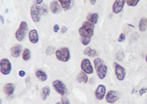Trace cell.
Returning a JSON list of instances; mask_svg holds the SVG:
<instances>
[{
	"label": "cell",
	"mask_w": 147,
	"mask_h": 104,
	"mask_svg": "<svg viewBox=\"0 0 147 104\" xmlns=\"http://www.w3.org/2000/svg\"><path fill=\"white\" fill-rule=\"evenodd\" d=\"M61 33H62V34L67 33V27H66V26H62V27H61Z\"/></svg>",
	"instance_id": "d590c367"
},
{
	"label": "cell",
	"mask_w": 147,
	"mask_h": 104,
	"mask_svg": "<svg viewBox=\"0 0 147 104\" xmlns=\"http://www.w3.org/2000/svg\"><path fill=\"white\" fill-rule=\"evenodd\" d=\"M81 42L83 46H88L91 42V39L89 38H86V37H81Z\"/></svg>",
	"instance_id": "f546056e"
},
{
	"label": "cell",
	"mask_w": 147,
	"mask_h": 104,
	"mask_svg": "<svg viewBox=\"0 0 147 104\" xmlns=\"http://www.w3.org/2000/svg\"><path fill=\"white\" fill-rule=\"evenodd\" d=\"M22 58L24 60H25V61H28L30 57H31V52H30V49H28V48H25V49H24L23 50V52H22Z\"/></svg>",
	"instance_id": "cb8c5ba5"
},
{
	"label": "cell",
	"mask_w": 147,
	"mask_h": 104,
	"mask_svg": "<svg viewBox=\"0 0 147 104\" xmlns=\"http://www.w3.org/2000/svg\"><path fill=\"white\" fill-rule=\"evenodd\" d=\"M78 33L81 37H86L91 39L94 35V24L88 21H84L78 30Z\"/></svg>",
	"instance_id": "6da1fadb"
},
{
	"label": "cell",
	"mask_w": 147,
	"mask_h": 104,
	"mask_svg": "<svg viewBox=\"0 0 147 104\" xmlns=\"http://www.w3.org/2000/svg\"><path fill=\"white\" fill-rule=\"evenodd\" d=\"M113 66H114V73L117 79L119 81H124L126 76V70L125 67H123L117 62L113 63Z\"/></svg>",
	"instance_id": "8992f818"
},
{
	"label": "cell",
	"mask_w": 147,
	"mask_h": 104,
	"mask_svg": "<svg viewBox=\"0 0 147 104\" xmlns=\"http://www.w3.org/2000/svg\"><path fill=\"white\" fill-rule=\"evenodd\" d=\"M86 19H87V21H88V22H90V23L95 25L98 23V13H89L87 15Z\"/></svg>",
	"instance_id": "d6986e66"
},
{
	"label": "cell",
	"mask_w": 147,
	"mask_h": 104,
	"mask_svg": "<svg viewBox=\"0 0 147 104\" xmlns=\"http://www.w3.org/2000/svg\"><path fill=\"white\" fill-rule=\"evenodd\" d=\"M15 85L13 83H7L3 86V93L6 96H12L15 91Z\"/></svg>",
	"instance_id": "9a60e30c"
},
{
	"label": "cell",
	"mask_w": 147,
	"mask_h": 104,
	"mask_svg": "<svg viewBox=\"0 0 147 104\" xmlns=\"http://www.w3.org/2000/svg\"><path fill=\"white\" fill-rule=\"evenodd\" d=\"M119 98H120V93L117 91H114V90H110V91L107 92L106 96H105L106 102L109 104H113Z\"/></svg>",
	"instance_id": "ba28073f"
},
{
	"label": "cell",
	"mask_w": 147,
	"mask_h": 104,
	"mask_svg": "<svg viewBox=\"0 0 147 104\" xmlns=\"http://www.w3.org/2000/svg\"><path fill=\"white\" fill-rule=\"evenodd\" d=\"M147 29V19L146 18H141L139 22V30L141 32H145Z\"/></svg>",
	"instance_id": "603a6c76"
},
{
	"label": "cell",
	"mask_w": 147,
	"mask_h": 104,
	"mask_svg": "<svg viewBox=\"0 0 147 104\" xmlns=\"http://www.w3.org/2000/svg\"><path fill=\"white\" fill-rule=\"evenodd\" d=\"M146 63H147V54H146Z\"/></svg>",
	"instance_id": "60d3db41"
},
{
	"label": "cell",
	"mask_w": 147,
	"mask_h": 104,
	"mask_svg": "<svg viewBox=\"0 0 147 104\" xmlns=\"http://www.w3.org/2000/svg\"><path fill=\"white\" fill-rule=\"evenodd\" d=\"M77 81L79 83H88V76L83 71H81L77 76Z\"/></svg>",
	"instance_id": "44dd1931"
},
{
	"label": "cell",
	"mask_w": 147,
	"mask_h": 104,
	"mask_svg": "<svg viewBox=\"0 0 147 104\" xmlns=\"http://www.w3.org/2000/svg\"><path fill=\"white\" fill-rule=\"evenodd\" d=\"M50 94H51V88H50V87H49V86H45V87H44L41 89V92H40L41 99L44 100V101L46 100V99L49 97Z\"/></svg>",
	"instance_id": "7402d4cb"
},
{
	"label": "cell",
	"mask_w": 147,
	"mask_h": 104,
	"mask_svg": "<svg viewBox=\"0 0 147 104\" xmlns=\"http://www.w3.org/2000/svg\"><path fill=\"white\" fill-rule=\"evenodd\" d=\"M94 95H95V97H96L97 100L102 101L106 96V87L104 85H102V84L98 85L97 89L95 90Z\"/></svg>",
	"instance_id": "9c48e42d"
},
{
	"label": "cell",
	"mask_w": 147,
	"mask_h": 104,
	"mask_svg": "<svg viewBox=\"0 0 147 104\" xmlns=\"http://www.w3.org/2000/svg\"><path fill=\"white\" fill-rule=\"evenodd\" d=\"M96 72H97V75H98V77L99 79H104L107 76V72H108V66L103 64L102 66H100L99 68H98L97 70H95Z\"/></svg>",
	"instance_id": "2e32d148"
},
{
	"label": "cell",
	"mask_w": 147,
	"mask_h": 104,
	"mask_svg": "<svg viewBox=\"0 0 147 104\" xmlns=\"http://www.w3.org/2000/svg\"><path fill=\"white\" fill-rule=\"evenodd\" d=\"M28 31V23L25 21H22L20 27L18 28V30L15 32V38L18 41L21 42L23 40H24L25 36H26V33Z\"/></svg>",
	"instance_id": "3957f363"
},
{
	"label": "cell",
	"mask_w": 147,
	"mask_h": 104,
	"mask_svg": "<svg viewBox=\"0 0 147 104\" xmlns=\"http://www.w3.org/2000/svg\"><path fill=\"white\" fill-rule=\"evenodd\" d=\"M0 20H1V24H3L4 23V19H3V15H0Z\"/></svg>",
	"instance_id": "8d00e7d4"
},
{
	"label": "cell",
	"mask_w": 147,
	"mask_h": 104,
	"mask_svg": "<svg viewBox=\"0 0 147 104\" xmlns=\"http://www.w3.org/2000/svg\"><path fill=\"white\" fill-rule=\"evenodd\" d=\"M128 25H129V26H130L131 28H135V26H134V25H132V24H130V23H128Z\"/></svg>",
	"instance_id": "f35d334b"
},
{
	"label": "cell",
	"mask_w": 147,
	"mask_h": 104,
	"mask_svg": "<svg viewBox=\"0 0 147 104\" xmlns=\"http://www.w3.org/2000/svg\"><path fill=\"white\" fill-rule=\"evenodd\" d=\"M10 52H11L12 57L19 58L20 56H22V46L20 44H16V45L13 46L10 49Z\"/></svg>",
	"instance_id": "7c38bea8"
},
{
	"label": "cell",
	"mask_w": 147,
	"mask_h": 104,
	"mask_svg": "<svg viewBox=\"0 0 147 104\" xmlns=\"http://www.w3.org/2000/svg\"><path fill=\"white\" fill-rule=\"evenodd\" d=\"M59 30H60V26H59L58 24H55V25L53 26V31H54L55 33H57Z\"/></svg>",
	"instance_id": "836d02e7"
},
{
	"label": "cell",
	"mask_w": 147,
	"mask_h": 104,
	"mask_svg": "<svg viewBox=\"0 0 147 104\" xmlns=\"http://www.w3.org/2000/svg\"><path fill=\"white\" fill-rule=\"evenodd\" d=\"M55 55H56L57 60L61 62H67L71 59L70 50L67 47H61V48L57 49Z\"/></svg>",
	"instance_id": "7a4b0ae2"
},
{
	"label": "cell",
	"mask_w": 147,
	"mask_h": 104,
	"mask_svg": "<svg viewBox=\"0 0 147 104\" xmlns=\"http://www.w3.org/2000/svg\"><path fill=\"white\" fill-rule=\"evenodd\" d=\"M96 0H90V3L92 4V5H94L95 3H96Z\"/></svg>",
	"instance_id": "74e56055"
},
{
	"label": "cell",
	"mask_w": 147,
	"mask_h": 104,
	"mask_svg": "<svg viewBox=\"0 0 147 104\" xmlns=\"http://www.w3.org/2000/svg\"><path fill=\"white\" fill-rule=\"evenodd\" d=\"M103 64H104V60H102V58H96V59L93 60L94 70H97L98 68H99L100 66H102Z\"/></svg>",
	"instance_id": "d4e9b609"
},
{
	"label": "cell",
	"mask_w": 147,
	"mask_h": 104,
	"mask_svg": "<svg viewBox=\"0 0 147 104\" xmlns=\"http://www.w3.org/2000/svg\"><path fill=\"white\" fill-rule=\"evenodd\" d=\"M125 4V0H116L113 4V8H112V10H113V13L115 14H118L120 12H122L123 9H124V6Z\"/></svg>",
	"instance_id": "8fae6325"
},
{
	"label": "cell",
	"mask_w": 147,
	"mask_h": 104,
	"mask_svg": "<svg viewBox=\"0 0 147 104\" xmlns=\"http://www.w3.org/2000/svg\"><path fill=\"white\" fill-rule=\"evenodd\" d=\"M25 75H26V72H25L24 70H20L19 71V76H20V77H24V76H25Z\"/></svg>",
	"instance_id": "e575fe53"
},
{
	"label": "cell",
	"mask_w": 147,
	"mask_h": 104,
	"mask_svg": "<svg viewBox=\"0 0 147 104\" xmlns=\"http://www.w3.org/2000/svg\"><path fill=\"white\" fill-rule=\"evenodd\" d=\"M124 40H125V34H120L119 39H118V41L119 42H123Z\"/></svg>",
	"instance_id": "1f68e13d"
},
{
	"label": "cell",
	"mask_w": 147,
	"mask_h": 104,
	"mask_svg": "<svg viewBox=\"0 0 147 104\" xmlns=\"http://www.w3.org/2000/svg\"><path fill=\"white\" fill-rule=\"evenodd\" d=\"M12 70L11 62L7 58H3L0 60V71L1 74L4 76H8L10 74Z\"/></svg>",
	"instance_id": "5b68a950"
},
{
	"label": "cell",
	"mask_w": 147,
	"mask_h": 104,
	"mask_svg": "<svg viewBox=\"0 0 147 104\" xmlns=\"http://www.w3.org/2000/svg\"><path fill=\"white\" fill-rule=\"evenodd\" d=\"M124 57H125V55H124V52H123L122 50H119V51L117 52L116 56H115L116 60H120V61H122V60H124Z\"/></svg>",
	"instance_id": "83f0119b"
},
{
	"label": "cell",
	"mask_w": 147,
	"mask_h": 104,
	"mask_svg": "<svg viewBox=\"0 0 147 104\" xmlns=\"http://www.w3.org/2000/svg\"><path fill=\"white\" fill-rule=\"evenodd\" d=\"M30 17L32 19V20L34 21V23H38L40 21V13L38 10V8H37V5L33 4L31 7H30Z\"/></svg>",
	"instance_id": "30bf717a"
},
{
	"label": "cell",
	"mask_w": 147,
	"mask_h": 104,
	"mask_svg": "<svg viewBox=\"0 0 147 104\" xmlns=\"http://www.w3.org/2000/svg\"><path fill=\"white\" fill-rule=\"evenodd\" d=\"M83 54L91 58H95L98 56V51L95 50V49H92L90 46H87L85 48L84 51H83Z\"/></svg>",
	"instance_id": "ac0fdd59"
},
{
	"label": "cell",
	"mask_w": 147,
	"mask_h": 104,
	"mask_svg": "<svg viewBox=\"0 0 147 104\" xmlns=\"http://www.w3.org/2000/svg\"><path fill=\"white\" fill-rule=\"evenodd\" d=\"M56 51H57L56 47L52 46H49L45 50V54H46V56H51L54 53H56Z\"/></svg>",
	"instance_id": "4316f807"
},
{
	"label": "cell",
	"mask_w": 147,
	"mask_h": 104,
	"mask_svg": "<svg viewBox=\"0 0 147 104\" xmlns=\"http://www.w3.org/2000/svg\"><path fill=\"white\" fill-rule=\"evenodd\" d=\"M50 10L55 14H57L61 11V7L58 1H52L50 3Z\"/></svg>",
	"instance_id": "e0dca14e"
},
{
	"label": "cell",
	"mask_w": 147,
	"mask_h": 104,
	"mask_svg": "<svg viewBox=\"0 0 147 104\" xmlns=\"http://www.w3.org/2000/svg\"><path fill=\"white\" fill-rule=\"evenodd\" d=\"M35 76L40 81H45L48 79V76L43 70L38 69L35 71Z\"/></svg>",
	"instance_id": "ffe728a7"
},
{
	"label": "cell",
	"mask_w": 147,
	"mask_h": 104,
	"mask_svg": "<svg viewBox=\"0 0 147 104\" xmlns=\"http://www.w3.org/2000/svg\"><path fill=\"white\" fill-rule=\"evenodd\" d=\"M146 93H147L146 87H142V88H140V92H139V93H140V96L144 95Z\"/></svg>",
	"instance_id": "d6a6232c"
},
{
	"label": "cell",
	"mask_w": 147,
	"mask_h": 104,
	"mask_svg": "<svg viewBox=\"0 0 147 104\" xmlns=\"http://www.w3.org/2000/svg\"><path fill=\"white\" fill-rule=\"evenodd\" d=\"M61 102H62V103L63 104H71L70 103V102H69V100H68L67 97H61Z\"/></svg>",
	"instance_id": "4dcf8cb0"
},
{
	"label": "cell",
	"mask_w": 147,
	"mask_h": 104,
	"mask_svg": "<svg viewBox=\"0 0 147 104\" xmlns=\"http://www.w3.org/2000/svg\"><path fill=\"white\" fill-rule=\"evenodd\" d=\"M81 69L82 71L85 72L88 75H92L94 72V68L91 63L90 60L88 58H85L82 60L81 62Z\"/></svg>",
	"instance_id": "52a82bcc"
},
{
	"label": "cell",
	"mask_w": 147,
	"mask_h": 104,
	"mask_svg": "<svg viewBox=\"0 0 147 104\" xmlns=\"http://www.w3.org/2000/svg\"><path fill=\"white\" fill-rule=\"evenodd\" d=\"M139 0H126L125 1V3H127L128 6H130V7H135L136 6L138 3H139Z\"/></svg>",
	"instance_id": "f1b7e54d"
},
{
	"label": "cell",
	"mask_w": 147,
	"mask_h": 104,
	"mask_svg": "<svg viewBox=\"0 0 147 104\" xmlns=\"http://www.w3.org/2000/svg\"><path fill=\"white\" fill-rule=\"evenodd\" d=\"M37 8H38V10L40 12V15H45L48 13V8L46 6V4L42 3L41 5H37Z\"/></svg>",
	"instance_id": "484cf974"
},
{
	"label": "cell",
	"mask_w": 147,
	"mask_h": 104,
	"mask_svg": "<svg viewBox=\"0 0 147 104\" xmlns=\"http://www.w3.org/2000/svg\"><path fill=\"white\" fill-rule=\"evenodd\" d=\"M29 40L30 41V43L32 44H37L39 42V40H40V37H39V34H38V31L36 30H31L30 32H29Z\"/></svg>",
	"instance_id": "4fadbf2b"
},
{
	"label": "cell",
	"mask_w": 147,
	"mask_h": 104,
	"mask_svg": "<svg viewBox=\"0 0 147 104\" xmlns=\"http://www.w3.org/2000/svg\"><path fill=\"white\" fill-rule=\"evenodd\" d=\"M52 86L54 90L57 92L58 94H60L61 97L67 95L68 93L67 86L65 85V83L61 80H55L52 82Z\"/></svg>",
	"instance_id": "277c9868"
},
{
	"label": "cell",
	"mask_w": 147,
	"mask_h": 104,
	"mask_svg": "<svg viewBox=\"0 0 147 104\" xmlns=\"http://www.w3.org/2000/svg\"><path fill=\"white\" fill-rule=\"evenodd\" d=\"M58 2L61 5V9L65 11L71 9L74 4V1H72V0H59Z\"/></svg>",
	"instance_id": "5bb4252c"
},
{
	"label": "cell",
	"mask_w": 147,
	"mask_h": 104,
	"mask_svg": "<svg viewBox=\"0 0 147 104\" xmlns=\"http://www.w3.org/2000/svg\"><path fill=\"white\" fill-rule=\"evenodd\" d=\"M56 104H63V103H62V102L61 101V102H57V103H56Z\"/></svg>",
	"instance_id": "ab89813d"
}]
</instances>
